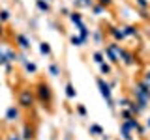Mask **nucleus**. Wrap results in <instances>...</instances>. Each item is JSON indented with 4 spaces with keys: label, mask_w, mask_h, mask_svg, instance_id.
Instances as JSON below:
<instances>
[{
    "label": "nucleus",
    "mask_w": 150,
    "mask_h": 140,
    "mask_svg": "<svg viewBox=\"0 0 150 140\" xmlns=\"http://www.w3.org/2000/svg\"><path fill=\"white\" fill-rule=\"evenodd\" d=\"M112 34H115V37H124V34H122V32H116V30L112 32Z\"/></svg>",
    "instance_id": "6ab92c4d"
},
{
    "label": "nucleus",
    "mask_w": 150,
    "mask_h": 140,
    "mask_svg": "<svg viewBox=\"0 0 150 140\" xmlns=\"http://www.w3.org/2000/svg\"><path fill=\"white\" fill-rule=\"evenodd\" d=\"M19 105L25 106V108H30L34 105V93H32V90H23L19 93Z\"/></svg>",
    "instance_id": "f257e3e1"
},
{
    "label": "nucleus",
    "mask_w": 150,
    "mask_h": 140,
    "mask_svg": "<svg viewBox=\"0 0 150 140\" xmlns=\"http://www.w3.org/2000/svg\"><path fill=\"white\" fill-rule=\"evenodd\" d=\"M90 131H92V133H98V134H100V133H101V127H100V125H92Z\"/></svg>",
    "instance_id": "9b49d317"
},
{
    "label": "nucleus",
    "mask_w": 150,
    "mask_h": 140,
    "mask_svg": "<svg viewBox=\"0 0 150 140\" xmlns=\"http://www.w3.org/2000/svg\"><path fill=\"white\" fill-rule=\"evenodd\" d=\"M40 50H41V54H49V52H51L49 43H41V45H40Z\"/></svg>",
    "instance_id": "423d86ee"
},
{
    "label": "nucleus",
    "mask_w": 150,
    "mask_h": 140,
    "mask_svg": "<svg viewBox=\"0 0 150 140\" xmlns=\"http://www.w3.org/2000/svg\"><path fill=\"white\" fill-rule=\"evenodd\" d=\"M17 2H19V0H17Z\"/></svg>",
    "instance_id": "5701e85b"
},
{
    "label": "nucleus",
    "mask_w": 150,
    "mask_h": 140,
    "mask_svg": "<svg viewBox=\"0 0 150 140\" xmlns=\"http://www.w3.org/2000/svg\"><path fill=\"white\" fill-rule=\"evenodd\" d=\"M17 116H19V112H17V108H13V106H11V108L8 110V118H9V120H15Z\"/></svg>",
    "instance_id": "39448f33"
},
{
    "label": "nucleus",
    "mask_w": 150,
    "mask_h": 140,
    "mask_svg": "<svg viewBox=\"0 0 150 140\" xmlns=\"http://www.w3.org/2000/svg\"><path fill=\"white\" fill-rule=\"evenodd\" d=\"M101 71H103V73H109V65H105V64H101Z\"/></svg>",
    "instance_id": "f3484780"
},
{
    "label": "nucleus",
    "mask_w": 150,
    "mask_h": 140,
    "mask_svg": "<svg viewBox=\"0 0 150 140\" xmlns=\"http://www.w3.org/2000/svg\"><path fill=\"white\" fill-rule=\"evenodd\" d=\"M137 4H139L141 8H146V6H148V2H146V0H137Z\"/></svg>",
    "instance_id": "2eb2a0df"
},
{
    "label": "nucleus",
    "mask_w": 150,
    "mask_h": 140,
    "mask_svg": "<svg viewBox=\"0 0 150 140\" xmlns=\"http://www.w3.org/2000/svg\"><path fill=\"white\" fill-rule=\"evenodd\" d=\"M71 43H73V45H81V43H83V39H79V37H75V36H73V37H71Z\"/></svg>",
    "instance_id": "ddd939ff"
},
{
    "label": "nucleus",
    "mask_w": 150,
    "mask_h": 140,
    "mask_svg": "<svg viewBox=\"0 0 150 140\" xmlns=\"http://www.w3.org/2000/svg\"><path fill=\"white\" fill-rule=\"evenodd\" d=\"M26 67H28V71H34L36 65H34V64H26Z\"/></svg>",
    "instance_id": "a211bd4d"
},
{
    "label": "nucleus",
    "mask_w": 150,
    "mask_h": 140,
    "mask_svg": "<svg viewBox=\"0 0 150 140\" xmlns=\"http://www.w3.org/2000/svg\"><path fill=\"white\" fill-rule=\"evenodd\" d=\"M38 90H40V97H41V101H45V103H49V101H51V90H49V86H47V84L41 82L40 86H38Z\"/></svg>",
    "instance_id": "f03ea898"
},
{
    "label": "nucleus",
    "mask_w": 150,
    "mask_h": 140,
    "mask_svg": "<svg viewBox=\"0 0 150 140\" xmlns=\"http://www.w3.org/2000/svg\"><path fill=\"white\" fill-rule=\"evenodd\" d=\"M8 17H9V13H8V11H0V19H2V21H6Z\"/></svg>",
    "instance_id": "4468645a"
},
{
    "label": "nucleus",
    "mask_w": 150,
    "mask_h": 140,
    "mask_svg": "<svg viewBox=\"0 0 150 140\" xmlns=\"http://www.w3.org/2000/svg\"><path fill=\"white\" fill-rule=\"evenodd\" d=\"M98 86H100V92H101V95H103L107 101L111 103V90H109V86H107V84L103 82L101 78H98Z\"/></svg>",
    "instance_id": "7ed1b4c3"
},
{
    "label": "nucleus",
    "mask_w": 150,
    "mask_h": 140,
    "mask_svg": "<svg viewBox=\"0 0 150 140\" xmlns=\"http://www.w3.org/2000/svg\"><path fill=\"white\" fill-rule=\"evenodd\" d=\"M94 58H96L98 64H103V54L101 52H96V54H94Z\"/></svg>",
    "instance_id": "9d476101"
},
{
    "label": "nucleus",
    "mask_w": 150,
    "mask_h": 140,
    "mask_svg": "<svg viewBox=\"0 0 150 140\" xmlns=\"http://www.w3.org/2000/svg\"><path fill=\"white\" fill-rule=\"evenodd\" d=\"M25 138H26V140H28V138H32V129H28V127L25 129Z\"/></svg>",
    "instance_id": "f8f14e48"
},
{
    "label": "nucleus",
    "mask_w": 150,
    "mask_h": 140,
    "mask_svg": "<svg viewBox=\"0 0 150 140\" xmlns=\"http://www.w3.org/2000/svg\"><path fill=\"white\" fill-rule=\"evenodd\" d=\"M66 93H68V97H75V90H73L71 84H68V86H66Z\"/></svg>",
    "instance_id": "0eeeda50"
},
{
    "label": "nucleus",
    "mask_w": 150,
    "mask_h": 140,
    "mask_svg": "<svg viewBox=\"0 0 150 140\" xmlns=\"http://www.w3.org/2000/svg\"><path fill=\"white\" fill-rule=\"evenodd\" d=\"M51 73H53V75H58V67H56V65H51Z\"/></svg>",
    "instance_id": "dca6fc26"
},
{
    "label": "nucleus",
    "mask_w": 150,
    "mask_h": 140,
    "mask_svg": "<svg viewBox=\"0 0 150 140\" xmlns=\"http://www.w3.org/2000/svg\"><path fill=\"white\" fill-rule=\"evenodd\" d=\"M100 2L103 4V6H109V4H111V0H100Z\"/></svg>",
    "instance_id": "aec40b11"
},
{
    "label": "nucleus",
    "mask_w": 150,
    "mask_h": 140,
    "mask_svg": "<svg viewBox=\"0 0 150 140\" xmlns=\"http://www.w3.org/2000/svg\"><path fill=\"white\" fill-rule=\"evenodd\" d=\"M38 8H40L41 11H47V9H49V6H47L43 0H38Z\"/></svg>",
    "instance_id": "6e6552de"
},
{
    "label": "nucleus",
    "mask_w": 150,
    "mask_h": 140,
    "mask_svg": "<svg viewBox=\"0 0 150 140\" xmlns=\"http://www.w3.org/2000/svg\"><path fill=\"white\" fill-rule=\"evenodd\" d=\"M71 21H73V22H77V24L83 28V24H81V17H79V13H73V15H71Z\"/></svg>",
    "instance_id": "1a4fd4ad"
},
{
    "label": "nucleus",
    "mask_w": 150,
    "mask_h": 140,
    "mask_svg": "<svg viewBox=\"0 0 150 140\" xmlns=\"http://www.w3.org/2000/svg\"><path fill=\"white\" fill-rule=\"evenodd\" d=\"M0 34H2V24H0Z\"/></svg>",
    "instance_id": "4be33fe9"
},
{
    "label": "nucleus",
    "mask_w": 150,
    "mask_h": 140,
    "mask_svg": "<svg viewBox=\"0 0 150 140\" xmlns=\"http://www.w3.org/2000/svg\"><path fill=\"white\" fill-rule=\"evenodd\" d=\"M9 140H19V138H17V136H11V138H9Z\"/></svg>",
    "instance_id": "412c9836"
},
{
    "label": "nucleus",
    "mask_w": 150,
    "mask_h": 140,
    "mask_svg": "<svg viewBox=\"0 0 150 140\" xmlns=\"http://www.w3.org/2000/svg\"><path fill=\"white\" fill-rule=\"evenodd\" d=\"M17 41H19V45H21L23 49H28V47H30V43H28V39L25 36H17Z\"/></svg>",
    "instance_id": "20e7f679"
}]
</instances>
